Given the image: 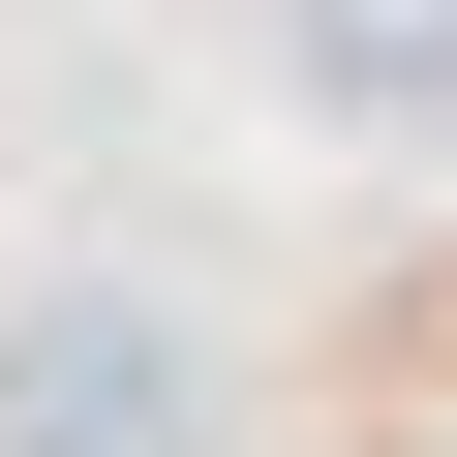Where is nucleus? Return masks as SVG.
<instances>
[{
  "instance_id": "nucleus-1",
  "label": "nucleus",
  "mask_w": 457,
  "mask_h": 457,
  "mask_svg": "<svg viewBox=\"0 0 457 457\" xmlns=\"http://www.w3.org/2000/svg\"><path fill=\"white\" fill-rule=\"evenodd\" d=\"M0 457H213V366H183V305H122V275H31V305H0Z\"/></svg>"
},
{
  "instance_id": "nucleus-2",
  "label": "nucleus",
  "mask_w": 457,
  "mask_h": 457,
  "mask_svg": "<svg viewBox=\"0 0 457 457\" xmlns=\"http://www.w3.org/2000/svg\"><path fill=\"white\" fill-rule=\"evenodd\" d=\"M275 62L336 122H457V0H275Z\"/></svg>"
}]
</instances>
